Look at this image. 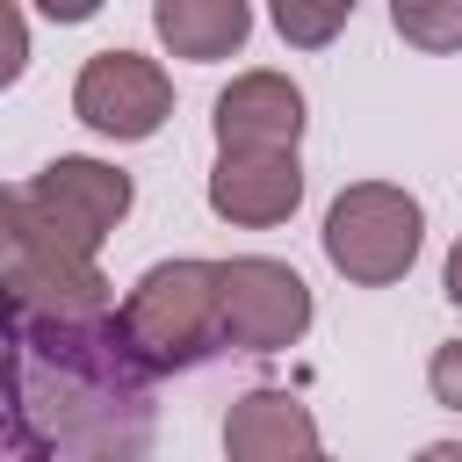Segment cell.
<instances>
[{
  "label": "cell",
  "mask_w": 462,
  "mask_h": 462,
  "mask_svg": "<svg viewBox=\"0 0 462 462\" xmlns=\"http://www.w3.org/2000/svg\"><path fill=\"white\" fill-rule=\"evenodd\" d=\"M0 303H7V296H0Z\"/></svg>",
  "instance_id": "obj_20"
},
{
  "label": "cell",
  "mask_w": 462,
  "mask_h": 462,
  "mask_svg": "<svg viewBox=\"0 0 462 462\" xmlns=\"http://www.w3.org/2000/svg\"><path fill=\"white\" fill-rule=\"evenodd\" d=\"M217 152H296L303 137V87L289 72H238L209 108Z\"/></svg>",
  "instance_id": "obj_8"
},
{
  "label": "cell",
  "mask_w": 462,
  "mask_h": 462,
  "mask_svg": "<svg viewBox=\"0 0 462 462\" xmlns=\"http://www.w3.org/2000/svg\"><path fill=\"white\" fill-rule=\"evenodd\" d=\"M29 202H36V217L51 224V238H58L65 253L94 260V245L130 217V173L108 166V159L65 152V159H51V166L29 180Z\"/></svg>",
  "instance_id": "obj_6"
},
{
  "label": "cell",
  "mask_w": 462,
  "mask_h": 462,
  "mask_svg": "<svg viewBox=\"0 0 462 462\" xmlns=\"http://www.w3.org/2000/svg\"><path fill=\"white\" fill-rule=\"evenodd\" d=\"M0 296L22 310H116L101 267L51 238L29 188H0Z\"/></svg>",
  "instance_id": "obj_4"
},
{
  "label": "cell",
  "mask_w": 462,
  "mask_h": 462,
  "mask_svg": "<svg viewBox=\"0 0 462 462\" xmlns=\"http://www.w3.org/2000/svg\"><path fill=\"white\" fill-rule=\"evenodd\" d=\"M440 282H448V296H455V303H462V238H455V245H448V274H440Z\"/></svg>",
  "instance_id": "obj_16"
},
{
  "label": "cell",
  "mask_w": 462,
  "mask_h": 462,
  "mask_svg": "<svg viewBox=\"0 0 462 462\" xmlns=\"http://www.w3.org/2000/svg\"><path fill=\"white\" fill-rule=\"evenodd\" d=\"M152 368L116 310L0 303V462H152Z\"/></svg>",
  "instance_id": "obj_1"
},
{
  "label": "cell",
  "mask_w": 462,
  "mask_h": 462,
  "mask_svg": "<svg viewBox=\"0 0 462 462\" xmlns=\"http://www.w3.org/2000/svg\"><path fill=\"white\" fill-rule=\"evenodd\" d=\"M123 339L137 346V361L152 375H180L202 368L209 354H224V289H217V260H159L137 274V289L116 303Z\"/></svg>",
  "instance_id": "obj_2"
},
{
  "label": "cell",
  "mask_w": 462,
  "mask_h": 462,
  "mask_svg": "<svg viewBox=\"0 0 462 462\" xmlns=\"http://www.w3.org/2000/svg\"><path fill=\"white\" fill-rule=\"evenodd\" d=\"M411 462H462V440H433V448H419Z\"/></svg>",
  "instance_id": "obj_17"
},
{
  "label": "cell",
  "mask_w": 462,
  "mask_h": 462,
  "mask_svg": "<svg viewBox=\"0 0 462 462\" xmlns=\"http://www.w3.org/2000/svg\"><path fill=\"white\" fill-rule=\"evenodd\" d=\"M152 29H159V43L173 58L209 65V58H231L253 36V7L245 0H159L152 7Z\"/></svg>",
  "instance_id": "obj_11"
},
{
  "label": "cell",
  "mask_w": 462,
  "mask_h": 462,
  "mask_svg": "<svg viewBox=\"0 0 462 462\" xmlns=\"http://www.w3.org/2000/svg\"><path fill=\"white\" fill-rule=\"evenodd\" d=\"M72 116L94 137L137 144V137H152L173 116V79L152 58H137V51H94L79 65V79H72Z\"/></svg>",
  "instance_id": "obj_7"
},
{
  "label": "cell",
  "mask_w": 462,
  "mask_h": 462,
  "mask_svg": "<svg viewBox=\"0 0 462 462\" xmlns=\"http://www.w3.org/2000/svg\"><path fill=\"white\" fill-rule=\"evenodd\" d=\"M426 390H433L448 411H462V339L433 346V361H426Z\"/></svg>",
  "instance_id": "obj_15"
},
{
  "label": "cell",
  "mask_w": 462,
  "mask_h": 462,
  "mask_svg": "<svg viewBox=\"0 0 462 462\" xmlns=\"http://www.w3.org/2000/svg\"><path fill=\"white\" fill-rule=\"evenodd\" d=\"M310 462H332V455H310Z\"/></svg>",
  "instance_id": "obj_19"
},
{
  "label": "cell",
  "mask_w": 462,
  "mask_h": 462,
  "mask_svg": "<svg viewBox=\"0 0 462 462\" xmlns=\"http://www.w3.org/2000/svg\"><path fill=\"white\" fill-rule=\"evenodd\" d=\"M419 245H426V209L397 180H354L325 209V260L346 282H361V289L404 282L411 260H419Z\"/></svg>",
  "instance_id": "obj_3"
},
{
  "label": "cell",
  "mask_w": 462,
  "mask_h": 462,
  "mask_svg": "<svg viewBox=\"0 0 462 462\" xmlns=\"http://www.w3.org/2000/svg\"><path fill=\"white\" fill-rule=\"evenodd\" d=\"M390 29L419 51H462V0H397Z\"/></svg>",
  "instance_id": "obj_12"
},
{
  "label": "cell",
  "mask_w": 462,
  "mask_h": 462,
  "mask_svg": "<svg viewBox=\"0 0 462 462\" xmlns=\"http://www.w3.org/2000/svg\"><path fill=\"white\" fill-rule=\"evenodd\" d=\"M217 289H224V346L238 354H282L310 332V282L289 260L267 253L217 260Z\"/></svg>",
  "instance_id": "obj_5"
},
{
  "label": "cell",
  "mask_w": 462,
  "mask_h": 462,
  "mask_svg": "<svg viewBox=\"0 0 462 462\" xmlns=\"http://www.w3.org/2000/svg\"><path fill=\"white\" fill-rule=\"evenodd\" d=\"M29 72V22L14 0H0V87H14Z\"/></svg>",
  "instance_id": "obj_14"
},
{
  "label": "cell",
  "mask_w": 462,
  "mask_h": 462,
  "mask_svg": "<svg viewBox=\"0 0 462 462\" xmlns=\"http://www.w3.org/2000/svg\"><path fill=\"white\" fill-rule=\"evenodd\" d=\"M346 14H354V0H318V7H310V0H282V7H274V29H282L289 43H310V51H318V43H332V36L346 29Z\"/></svg>",
  "instance_id": "obj_13"
},
{
  "label": "cell",
  "mask_w": 462,
  "mask_h": 462,
  "mask_svg": "<svg viewBox=\"0 0 462 462\" xmlns=\"http://www.w3.org/2000/svg\"><path fill=\"white\" fill-rule=\"evenodd\" d=\"M51 14H58V22H87V14H94V0H51Z\"/></svg>",
  "instance_id": "obj_18"
},
{
  "label": "cell",
  "mask_w": 462,
  "mask_h": 462,
  "mask_svg": "<svg viewBox=\"0 0 462 462\" xmlns=\"http://www.w3.org/2000/svg\"><path fill=\"white\" fill-rule=\"evenodd\" d=\"M224 455L231 462H310L318 455V419L289 390H245L224 411Z\"/></svg>",
  "instance_id": "obj_10"
},
{
  "label": "cell",
  "mask_w": 462,
  "mask_h": 462,
  "mask_svg": "<svg viewBox=\"0 0 462 462\" xmlns=\"http://www.w3.org/2000/svg\"><path fill=\"white\" fill-rule=\"evenodd\" d=\"M296 202H303V166H296V152H217L209 209H217L224 224L267 231V224H289Z\"/></svg>",
  "instance_id": "obj_9"
}]
</instances>
